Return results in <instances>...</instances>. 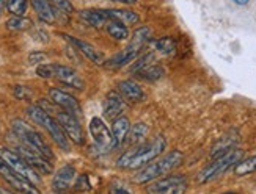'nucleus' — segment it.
Segmentation results:
<instances>
[{
  "label": "nucleus",
  "instance_id": "nucleus-1",
  "mask_svg": "<svg viewBox=\"0 0 256 194\" xmlns=\"http://www.w3.org/2000/svg\"><path fill=\"white\" fill-rule=\"evenodd\" d=\"M166 141L164 136H156L150 143H142L134 149L124 152L118 158V168L121 169H138L151 163L165 151Z\"/></svg>",
  "mask_w": 256,
  "mask_h": 194
},
{
  "label": "nucleus",
  "instance_id": "nucleus-2",
  "mask_svg": "<svg viewBox=\"0 0 256 194\" xmlns=\"http://www.w3.org/2000/svg\"><path fill=\"white\" fill-rule=\"evenodd\" d=\"M184 163V155L180 151H172L170 154L164 155L162 158L156 160L154 163H150L143 166L138 174L136 176L137 184H151V182L160 179L162 176H166L173 173Z\"/></svg>",
  "mask_w": 256,
  "mask_h": 194
},
{
  "label": "nucleus",
  "instance_id": "nucleus-3",
  "mask_svg": "<svg viewBox=\"0 0 256 194\" xmlns=\"http://www.w3.org/2000/svg\"><path fill=\"white\" fill-rule=\"evenodd\" d=\"M27 115L30 116V119L33 122L41 125V127L50 135V138L55 141V144H57L62 151H64V152H70L71 151V144H70L71 140L68 138V136H66V133L62 129L60 122L55 119V118H52L42 107H40V105H32V107H28L27 108Z\"/></svg>",
  "mask_w": 256,
  "mask_h": 194
},
{
  "label": "nucleus",
  "instance_id": "nucleus-4",
  "mask_svg": "<svg viewBox=\"0 0 256 194\" xmlns=\"http://www.w3.org/2000/svg\"><path fill=\"white\" fill-rule=\"evenodd\" d=\"M11 127H13L14 135L18 136V138L20 140V143L24 144L26 147H28V149L35 151L38 154H41L42 157H46L48 160L54 158V154L50 151L49 144L44 141L42 136L33 127H30V125L26 121L14 119L13 122H11Z\"/></svg>",
  "mask_w": 256,
  "mask_h": 194
},
{
  "label": "nucleus",
  "instance_id": "nucleus-5",
  "mask_svg": "<svg viewBox=\"0 0 256 194\" xmlns=\"http://www.w3.org/2000/svg\"><path fill=\"white\" fill-rule=\"evenodd\" d=\"M242 157H244V152L240 149L232 147V149L228 151L226 154L214 158V162L210 165H208L202 173L198 174V182L200 184H209V182L216 180L224 173H226L230 168L236 166L242 160Z\"/></svg>",
  "mask_w": 256,
  "mask_h": 194
},
{
  "label": "nucleus",
  "instance_id": "nucleus-6",
  "mask_svg": "<svg viewBox=\"0 0 256 194\" xmlns=\"http://www.w3.org/2000/svg\"><path fill=\"white\" fill-rule=\"evenodd\" d=\"M0 160H4V162L18 173L20 177H24L26 180L32 182L33 185H38L41 179L38 176V171L33 169L24 158H22L18 152L14 151H10V149H0Z\"/></svg>",
  "mask_w": 256,
  "mask_h": 194
},
{
  "label": "nucleus",
  "instance_id": "nucleus-7",
  "mask_svg": "<svg viewBox=\"0 0 256 194\" xmlns=\"http://www.w3.org/2000/svg\"><path fill=\"white\" fill-rule=\"evenodd\" d=\"M186 190L187 179L184 176H166L146 187L148 194H184Z\"/></svg>",
  "mask_w": 256,
  "mask_h": 194
},
{
  "label": "nucleus",
  "instance_id": "nucleus-8",
  "mask_svg": "<svg viewBox=\"0 0 256 194\" xmlns=\"http://www.w3.org/2000/svg\"><path fill=\"white\" fill-rule=\"evenodd\" d=\"M90 133L94 140V144L104 152H110L116 147L112 130H108L106 122L101 118H93L90 121Z\"/></svg>",
  "mask_w": 256,
  "mask_h": 194
},
{
  "label": "nucleus",
  "instance_id": "nucleus-9",
  "mask_svg": "<svg viewBox=\"0 0 256 194\" xmlns=\"http://www.w3.org/2000/svg\"><path fill=\"white\" fill-rule=\"evenodd\" d=\"M0 176H2L11 188H14L20 194H41L36 188V185H33L32 182L26 180L24 177H20L18 173H14L4 160H0Z\"/></svg>",
  "mask_w": 256,
  "mask_h": 194
},
{
  "label": "nucleus",
  "instance_id": "nucleus-10",
  "mask_svg": "<svg viewBox=\"0 0 256 194\" xmlns=\"http://www.w3.org/2000/svg\"><path fill=\"white\" fill-rule=\"evenodd\" d=\"M57 121L60 122L66 136H68L74 144H77V146L84 144L85 136H84V130H82V125H80L79 119L72 116L71 113L60 110V111H57Z\"/></svg>",
  "mask_w": 256,
  "mask_h": 194
},
{
  "label": "nucleus",
  "instance_id": "nucleus-11",
  "mask_svg": "<svg viewBox=\"0 0 256 194\" xmlns=\"http://www.w3.org/2000/svg\"><path fill=\"white\" fill-rule=\"evenodd\" d=\"M49 97H50V100L54 102L55 105H58L62 110L71 113L72 116L79 118L82 115L80 104L77 102V99L74 96H71L70 93H66V91H62L58 88H50L49 89Z\"/></svg>",
  "mask_w": 256,
  "mask_h": 194
},
{
  "label": "nucleus",
  "instance_id": "nucleus-12",
  "mask_svg": "<svg viewBox=\"0 0 256 194\" xmlns=\"http://www.w3.org/2000/svg\"><path fill=\"white\" fill-rule=\"evenodd\" d=\"M18 154L24 158L33 169H36L38 173H42V174H50L52 173L50 160H48L46 157H42L41 154L28 149V147H26V146L24 147H18Z\"/></svg>",
  "mask_w": 256,
  "mask_h": 194
},
{
  "label": "nucleus",
  "instance_id": "nucleus-13",
  "mask_svg": "<svg viewBox=\"0 0 256 194\" xmlns=\"http://www.w3.org/2000/svg\"><path fill=\"white\" fill-rule=\"evenodd\" d=\"M54 78H57L58 82L68 85L74 89H84L85 82L80 78V75L77 74L72 67L64 66V64H54Z\"/></svg>",
  "mask_w": 256,
  "mask_h": 194
},
{
  "label": "nucleus",
  "instance_id": "nucleus-14",
  "mask_svg": "<svg viewBox=\"0 0 256 194\" xmlns=\"http://www.w3.org/2000/svg\"><path fill=\"white\" fill-rule=\"evenodd\" d=\"M124 108H126V102H124V97L121 96L120 91H110L106 97L104 116L108 121H115L123 115Z\"/></svg>",
  "mask_w": 256,
  "mask_h": 194
},
{
  "label": "nucleus",
  "instance_id": "nucleus-15",
  "mask_svg": "<svg viewBox=\"0 0 256 194\" xmlns=\"http://www.w3.org/2000/svg\"><path fill=\"white\" fill-rule=\"evenodd\" d=\"M63 38L66 41H70L76 49H79L80 53H84L85 56L90 61H93L94 64H104L106 63V58H104V55L99 52L94 45H92L90 42H86V41H82L79 38H74V36H70V35H63Z\"/></svg>",
  "mask_w": 256,
  "mask_h": 194
},
{
  "label": "nucleus",
  "instance_id": "nucleus-16",
  "mask_svg": "<svg viewBox=\"0 0 256 194\" xmlns=\"http://www.w3.org/2000/svg\"><path fill=\"white\" fill-rule=\"evenodd\" d=\"M76 169L74 166L71 165H66L63 168H60L57 173H55L54 176V180H52V187L55 191H58V193H63L68 190L71 185H72V182L76 180Z\"/></svg>",
  "mask_w": 256,
  "mask_h": 194
},
{
  "label": "nucleus",
  "instance_id": "nucleus-17",
  "mask_svg": "<svg viewBox=\"0 0 256 194\" xmlns=\"http://www.w3.org/2000/svg\"><path fill=\"white\" fill-rule=\"evenodd\" d=\"M138 50H140V47L129 44L124 50H121L120 53H116L115 56H112V58L107 61V66L112 67V69H118V67L128 66L129 63H132L138 56Z\"/></svg>",
  "mask_w": 256,
  "mask_h": 194
},
{
  "label": "nucleus",
  "instance_id": "nucleus-18",
  "mask_svg": "<svg viewBox=\"0 0 256 194\" xmlns=\"http://www.w3.org/2000/svg\"><path fill=\"white\" fill-rule=\"evenodd\" d=\"M118 91L121 93V96L129 102H143L144 97H146L142 86L134 82V80H123V82L118 85Z\"/></svg>",
  "mask_w": 256,
  "mask_h": 194
},
{
  "label": "nucleus",
  "instance_id": "nucleus-19",
  "mask_svg": "<svg viewBox=\"0 0 256 194\" xmlns=\"http://www.w3.org/2000/svg\"><path fill=\"white\" fill-rule=\"evenodd\" d=\"M79 16L88 25H92L94 28H102L110 22V19L106 14V9H84L79 13Z\"/></svg>",
  "mask_w": 256,
  "mask_h": 194
},
{
  "label": "nucleus",
  "instance_id": "nucleus-20",
  "mask_svg": "<svg viewBox=\"0 0 256 194\" xmlns=\"http://www.w3.org/2000/svg\"><path fill=\"white\" fill-rule=\"evenodd\" d=\"M106 14L110 20H118L124 25H136L140 22V16L130 9H106Z\"/></svg>",
  "mask_w": 256,
  "mask_h": 194
},
{
  "label": "nucleus",
  "instance_id": "nucleus-21",
  "mask_svg": "<svg viewBox=\"0 0 256 194\" xmlns=\"http://www.w3.org/2000/svg\"><path fill=\"white\" fill-rule=\"evenodd\" d=\"M130 132V122L126 116H120L118 119L114 121V125H112V133H114V138H115V143H116V147L121 146Z\"/></svg>",
  "mask_w": 256,
  "mask_h": 194
},
{
  "label": "nucleus",
  "instance_id": "nucleus-22",
  "mask_svg": "<svg viewBox=\"0 0 256 194\" xmlns=\"http://www.w3.org/2000/svg\"><path fill=\"white\" fill-rule=\"evenodd\" d=\"M33 8H35L38 17L46 22V24H54L55 22V11L49 0H32Z\"/></svg>",
  "mask_w": 256,
  "mask_h": 194
},
{
  "label": "nucleus",
  "instance_id": "nucleus-23",
  "mask_svg": "<svg viewBox=\"0 0 256 194\" xmlns=\"http://www.w3.org/2000/svg\"><path fill=\"white\" fill-rule=\"evenodd\" d=\"M152 47L154 50L164 55V56H173L176 55V50H178V45H176V41L173 38H160L158 41L152 42Z\"/></svg>",
  "mask_w": 256,
  "mask_h": 194
},
{
  "label": "nucleus",
  "instance_id": "nucleus-24",
  "mask_svg": "<svg viewBox=\"0 0 256 194\" xmlns=\"http://www.w3.org/2000/svg\"><path fill=\"white\" fill-rule=\"evenodd\" d=\"M106 30L110 36L116 41H126L129 38V28L128 25L121 24L118 20H110L108 24L106 25Z\"/></svg>",
  "mask_w": 256,
  "mask_h": 194
},
{
  "label": "nucleus",
  "instance_id": "nucleus-25",
  "mask_svg": "<svg viewBox=\"0 0 256 194\" xmlns=\"http://www.w3.org/2000/svg\"><path fill=\"white\" fill-rule=\"evenodd\" d=\"M236 141H238V140H236V136L232 135V133L224 136V138H220L218 143L212 147V154H210V157H212V158H217V157H220V155L226 154L228 151H231L232 147H234Z\"/></svg>",
  "mask_w": 256,
  "mask_h": 194
},
{
  "label": "nucleus",
  "instance_id": "nucleus-26",
  "mask_svg": "<svg viewBox=\"0 0 256 194\" xmlns=\"http://www.w3.org/2000/svg\"><path fill=\"white\" fill-rule=\"evenodd\" d=\"M140 78L143 80H150V82H154V80H159L162 78L164 75V67L159 66V64H156V61L146 64L144 67H142V69L138 72H136Z\"/></svg>",
  "mask_w": 256,
  "mask_h": 194
},
{
  "label": "nucleus",
  "instance_id": "nucleus-27",
  "mask_svg": "<svg viewBox=\"0 0 256 194\" xmlns=\"http://www.w3.org/2000/svg\"><path fill=\"white\" fill-rule=\"evenodd\" d=\"M256 173V154L247 160H240V162L234 166V174L239 177L248 176Z\"/></svg>",
  "mask_w": 256,
  "mask_h": 194
},
{
  "label": "nucleus",
  "instance_id": "nucleus-28",
  "mask_svg": "<svg viewBox=\"0 0 256 194\" xmlns=\"http://www.w3.org/2000/svg\"><path fill=\"white\" fill-rule=\"evenodd\" d=\"M32 27V20L24 16H13L6 20V28L13 31H24Z\"/></svg>",
  "mask_w": 256,
  "mask_h": 194
},
{
  "label": "nucleus",
  "instance_id": "nucleus-29",
  "mask_svg": "<svg viewBox=\"0 0 256 194\" xmlns=\"http://www.w3.org/2000/svg\"><path fill=\"white\" fill-rule=\"evenodd\" d=\"M148 132H150V129H148L146 124H142V122L136 124L132 132H130V143L132 144H142L143 140L148 136Z\"/></svg>",
  "mask_w": 256,
  "mask_h": 194
},
{
  "label": "nucleus",
  "instance_id": "nucleus-30",
  "mask_svg": "<svg viewBox=\"0 0 256 194\" xmlns=\"http://www.w3.org/2000/svg\"><path fill=\"white\" fill-rule=\"evenodd\" d=\"M28 0H6V8L13 16H24L27 13Z\"/></svg>",
  "mask_w": 256,
  "mask_h": 194
},
{
  "label": "nucleus",
  "instance_id": "nucleus-31",
  "mask_svg": "<svg viewBox=\"0 0 256 194\" xmlns=\"http://www.w3.org/2000/svg\"><path fill=\"white\" fill-rule=\"evenodd\" d=\"M150 35H151L150 28H146V27L137 28L136 31H134V36H132L130 44H132V45H137V47H140V49H142V47H143V44L150 39Z\"/></svg>",
  "mask_w": 256,
  "mask_h": 194
},
{
  "label": "nucleus",
  "instance_id": "nucleus-32",
  "mask_svg": "<svg viewBox=\"0 0 256 194\" xmlns=\"http://www.w3.org/2000/svg\"><path fill=\"white\" fill-rule=\"evenodd\" d=\"M54 6L58 11H62L63 14H71L74 11V6L71 3V0H52Z\"/></svg>",
  "mask_w": 256,
  "mask_h": 194
},
{
  "label": "nucleus",
  "instance_id": "nucleus-33",
  "mask_svg": "<svg viewBox=\"0 0 256 194\" xmlns=\"http://www.w3.org/2000/svg\"><path fill=\"white\" fill-rule=\"evenodd\" d=\"M36 74L41 78H54V64L50 63H42L36 67Z\"/></svg>",
  "mask_w": 256,
  "mask_h": 194
},
{
  "label": "nucleus",
  "instance_id": "nucleus-34",
  "mask_svg": "<svg viewBox=\"0 0 256 194\" xmlns=\"http://www.w3.org/2000/svg\"><path fill=\"white\" fill-rule=\"evenodd\" d=\"M48 60V55L44 53V52H32L28 55V63L30 64H42V63H46Z\"/></svg>",
  "mask_w": 256,
  "mask_h": 194
},
{
  "label": "nucleus",
  "instance_id": "nucleus-35",
  "mask_svg": "<svg viewBox=\"0 0 256 194\" xmlns=\"http://www.w3.org/2000/svg\"><path fill=\"white\" fill-rule=\"evenodd\" d=\"M74 188H76L77 191H90V190H92V185H90V182H88V177H86V176L77 177Z\"/></svg>",
  "mask_w": 256,
  "mask_h": 194
},
{
  "label": "nucleus",
  "instance_id": "nucleus-36",
  "mask_svg": "<svg viewBox=\"0 0 256 194\" xmlns=\"http://www.w3.org/2000/svg\"><path fill=\"white\" fill-rule=\"evenodd\" d=\"M14 96L18 99H20V100H27L32 96V91H28V88H26V86H16L14 88Z\"/></svg>",
  "mask_w": 256,
  "mask_h": 194
},
{
  "label": "nucleus",
  "instance_id": "nucleus-37",
  "mask_svg": "<svg viewBox=\"0 0 256 194\" xmlns=\"http://www.w3.org/2000/svg\"><path fill=\"white\" fill-rule=\"evenodd\" d=\"M110 194H132L130 191H128L123 187H112L110 188Z\"/></svg>",
  "mask_w": 256,
  "mask_h": 194
},
{
  "label": "nucleus",
  "instance_id": "nucleus-38",
  "mask_svg": "<svg viewBox=\"0 0 256 194\" xmlns=\"http://www.w3.org/2000/svg\"><path fill=\"white\" fill-rule=\"evenodd\" d=\"M5 5H6V2H5V0H0V17H2V14H4Z\"/></svg>",
  "mask_w": 256,
  "mask_h": 194
},
{
  "label": "nucleus",
  "instance_id": "nucleus-39",
  "mask_svg": "<svg viewBox=\"0 0 256 194\" xmlns=\"http://www.w3.org/2000/svg\"><path fill=\"white\" fill-rule=\"evenodd\" d=\"M112 2H120V3H136L137 0H112Z\"/></svg>",
  "mask_w": 256,
  "mask_h": 194
},
{
  "label": "nucleus",
  "instance_id": "nucleus-40",
  "mask_svg": "<svg viewBox=\"0 0 256 194\" xmlns=\"http://www.w3.org/2000/svg\"><path fill=\"white\" fill-rule=\"evenodd\" d=\"M232 2L240 3V5H246V3H248V0H232Z\"/></svg>",
  "mask_w": 256,
  "mask_h": 194
},
{
  "label": "nucleus",
  "instance_id": "nucleus-41",
  "mask_svg": "<svg viewBox=\"0 0 256 194\" xmlns=\"http://www.w3.org/2000/svg\"><path fill=\"white\" fill-rule=\"evenodd\" d=\"M224 194H238V193H232V191H228V193H224Z\"/></svg>",
  "mask_w": 256,
  "mask_h": 194
}]
</instances>
